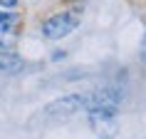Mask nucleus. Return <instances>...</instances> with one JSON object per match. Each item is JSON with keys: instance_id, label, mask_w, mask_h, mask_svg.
<instances>
[{"instance_id": "f257e3e1", "label": "nucleus", "mask_w": 146, "mask_h": 139, "mask_svg": "<svg viewBox=\"0 0 146 139\" xmlns=\"http://www.w3.org/2000/svg\"><path fill=\"white\" fill-rule=\"evenodd\" d=\"M84 109V94H67L62 100H54L50 102L47 107L40 109V114L35 117V122H42V124H52V122H62V119H69L74 117L77 112ZM32 122V124H35Z\"/></svg>"}, {"instance_id": "7ed1b4c3", "label": "nucleus", "mask_w": 146, "mask_h": 139, "mask_svg": "<svg viewBox=\"0 0 146 139\" xmlns=\"http://www.w3.org/2000/svg\"><path fill=\"white\" fill-rule=\"evenodd\" d=\"M79 20H82V15H79L77 10H64V13H57V15H52L50 20H45V25H42V35H45L47 40L67 37L69 32L77 30Z\"/></svg>"}, {"instance_id": "f03ea898", "label": "nucleus", "mask_w": 146, "mask_h": 139, "mask_svg": "<svg viewBox=\"0 0 146 139\" xmlns=\"http://www.w3.org/2000/svg\"><path fill=\"white\" fill-rule=\"evenodd\" d=\"M121 102V92L114 87H102L84 94V112L89 114H116Z\"/></svg>"}, {"instance_id": "20e7f679", "label": "nucleus", "mask_w": 146, "mask_h": 139, "mask_svg": "<svg viewBox=\"0 0 146 139\" xmlns=\"http://www.w3.org/2000/svg\"><path fill=\"white\" fill-rule=\"evenodd\" d=\"M23 15L17 13H0V50H13L20 40Z\"/></svg>"}, {"instance_id": "39448f33", "label": "nucleus", "mask_w": 146, "mask_h": 139, "mask_svg": "<svg viewBox=\"0 0 146 139\" xmlns=\"http://www.w3.org/2000/svg\"><path fill=\"white\" fill-rule=\"evenodd\" d=\"M89 124L97 132V137H102V139H114L116 132H119L116 114H89Z\"/></svg>"}, {"instance_id": "423d86ee", "label": "nucleus", "mask_w": 146, "mask_h": 139, "mask_svg": "<svg viewBox=\"0 0 146 139\" xmlns=\"http://www.w3.org/2000/svg\"><path fill=\"white\" fill-rule=\"evenodd\" d=\"M20 70H23V60H20L17 55L8 52V50L0 52V72H3V75H17Z\"/></svg>"}, {"instance_id": "0eeeda50", "label": "nucleus", "mask_w": 146, "mask_h": 139, "mask_svg": "<svg viewBox=\"0 0 146 139\" xmlns=\"http://www.w3.org/2000/svg\"><path fill=\"white\" fill-rule=\"evenodd\" d=\"M17 0H0V8H13Z\"/></svg>"}]
</instances>
